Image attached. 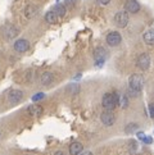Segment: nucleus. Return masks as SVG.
<instances>
[{
  "instance_id": "f257e3e1",
  "label": "nucleus",
  "mask_w": 154,
  "mask_h": 155,
  "mask_svg": "<svg viewBox=\"0 0 154 155\" xmlns=\"http://www.w3.org/2000/svg\"><path fill=\"white\" fill-rule=\"evenodd\" d=\"M142 87H144V78L141 74L135 73L129 78V92L131 96L136 97L141 92Z\"/></svg>"
},
{
  "instance_id": "f03ea898",
  "label": "nucleus",
  "mask_w": 154,
  "mask_h": 155,
  "mask_svg": "<svg viewBox=\"0 0 154 155\" xmlns=\"http://www.w3.org/2000/svg\"><path fill=\"white\" fill-rule=\"evenodd\" d=\"M102 105L105 110H114L119 105V95L116 92L104 94V96L102 99Z\"/></svg>"
},
{
  "instance_id": "7ed1b4c3",
  "label": "nucleus",
  "mask_w": 154,
  "mask_h": 155,
  "mask_svg": "<svg viewBox=\"0 0 154 155\" xmlns=\"http://www.w3.org/2000/svg\"><path fill=\"white\" fill-rule=\"evenodd\" d=\"M129 13L126 12V10H119V12H117L114 14V23L117 27H119V28H125L126 26L129 25Z\"/></svg>"
},
{
  "instance_id": "20e7f679",
  "label": "nucleus",
  "mask_w": 154,
  "mask_h": 155,
  "mask_svg": "<svg viewBox=\"0 0 154 155\" xmlns=\"http://www.w3.org/2000/svg\"><path fill=\"white\" fill-rule=\"evenodd\" d=\"M150 55L146 54V53H142L140 54L139 57H137L136 59V67L140 68L141 71H148L150 67Z\"/></svg>"
},
{
  "instance_id": "39448f33",
  "label": "nucleus",
  "mask_w": 154,
  "mask_h": 155,
  "mask_svg": "<svg viewBox=\"0 0 154 155\" xmlns=\"http://www.w3.org/2000/svg\"><path fill=\"white\" fill-rule=\"evenodd\" d=\"M105 41H107L108 45H109V46H112V48L118 46L119 44L122 42V36H121L119 32H117V31H112V32H109V34L107 35Z\"/></svg>"
},
{
  "instance_id": "423d86ee",
  "label": "nucleus",
  "mask_w": 154,
  "mask_h": 155,
  "mask_svg": "<svg viewBox=\"0 0 154 155\" xmlns=\"http://www.w3.org/2000/svg\"><path fill=\"white\" fill-rule=\"evenodd\" d=\"M23 100V91L18 90V88H13L8 92V101L10 104H18Z\"/></svg>"
},
{
  "instance_id": "0eeeda50",
  "label": "nucleus",
  "mask_w": 154,
  "mask_h": 155,
  "mask_svg": "<svg viewBox=\"0 0 154 155\" xmlns=\"http://www.w3.org/2000/svg\"><path fill=\"white\" fill-rule=\"evenodd\" d=\"M107 50L104 49L103 46H98L95 48V50H94V59H95V64L96 65H102L104 62H105V59H107Z\"/></svg>"
},
{
  "instance_id": "6e6552de",
  "label": "nucleus",
  "mask_w": 154,
  "mask_h": 155,
  "mask_svg": "<svg viewBox=\"0 0 154 155\" xmlns=\"http://www.w3.org/2000/svg\"><path fill=\"white\" fill-rule=\"evenodd\" d=\"M100 120L105 126H113L116 122V115L113 113V110H104L100 114Z\"/></svg>"
},
{
  "instance_id": "1a4fd4ad",
  "label": "nucleus",
  "mask_w": 154,
  "mask_h": 155,
  "mask_svg": "<svg viewBox=\"0 0 154 155\" xmlns=\"http://www.w3.org/2000/svg\"><path fill=\"white\" fill-rule=\"evenodd\" d=\"M3 35L7 40H12L18 35V28L13 25H5L3 28Z\"/></svg>"
},
{
  "instance_id": "9d476101",
  "label": "nucleus",
  "mask_w": 154,
  "mask_h": 155,
  "mask_svg": "<svg viewBox=\"0 0 154 155\" xmlns=\"http://www.w3.org/2000/svg\"><path fill=\"white\" fill-rule=\"evenodd\" d=\"M13 48L17 53H26L30 49V42L27 41L26 38H18V40L14 42Z\"/></svg>"
},
{
  "instance_id": "9b49d317",
  "label": "nucleus",
  "mask_w": 154,
  "mask_h": 155,
  "mask_svg": "<svg viewBox=\"0 0 154 155\" xmlns=\"http://www.w3.org/2000/svg\"><path fill=\"white\" fill-rule=\"evenodd\" d=\"M125 10L127 13H131V14H135L140 10V4L137 0H126L125 3Z\"/></svg>"
},
{
  "instance_id": "f8f14e48",
  "label": "nucleus",
  "mask_w": 154,
  "mask_h": 155,
  "mask_svg": "<svg viewBox=\"0 0 154 155\" xmlns=\"http://www.w3.org/2000/svg\"><path fill=\"white\" fill-rule=\"evenodd\" d=\"M68 150H69V154L71 155H80L82 153V150H84V146H82V143L79 142V141H73L69 145Z\"/></svg>"
},
{
  "instance_id": "ddd939ff",
  "label": "nucleus",
  "mask_w": 154,
  "mask_h": 155,
  "mask_svg": "<svg viewBox=\"0 0 154 155\" xmlns=\"http://www.w3.org/2000/svg\"><path fill=\"white\" fill-rule=\"evenodd\" d=\"M44 18H45L46 23H49V25H55V23H58V21H59V15L52 9V10H49V12L45 13V17H44Z\"/></svg>"
},
{
  "instance_id": "4468645a",
  "label": "nucleus",
  "mask_w": 154,
  "mask_h": 155,
  "mask_svg": "<svg viewBox=\"0 0 154 155\" xmlns=\"http://www.w3.org/2000/svg\"><path fill=\"white\" fill-rule=\"evenodd\" d=\"M53 81H54V74L52 73V72H44V73L41 74V77H40V82L44 86L52 85Z\"/></svg>"
},
{
  "instance_id": "2eb2a0df",
  "label": "nucleus",
  "mask_w": 154,
  "mask_h": 155,
  "mask_svg": "<svg viewBox=\"0 0 154 155\" xmlns=\"http://www.w3.org/2000/svg\"><path fill=\"white\" fill-rule=\"evenodd\" d=\"M142 40L146 45H150V46H154V30H148L144 32L142 35Z\"/></svg>"
},
{
  "instance_id": "dca6fc26",
  "label": "nucleus",
  "mask_w": 154,
  "mask_h": 155,
  "mask_svg": "<svg viewBox=\"0 0 154 155\" xmlns=\"http://www.w3.org/2000/svg\"><path fill=\"white\" fill-rule=\"evenodd\" d=\"M27 112H28V114L31 117H40L44 110L40 105H30L28 109H27Z\"/></svg>"
},
{
  "instance_id": "f3484780",
  "label": "nucleus",
  "mask_w": 154,
  "mask_h": 155,
  "mask_svg": "<svg viewBox=\"0 0 154 155\" xmlns=\"http://www.w3.org/2000/svg\"><path fill=\"white\" fill-rule=\"evenodd\" d=\"M36 13H37V8L35 7V5H28V7L26 8V12H25V14H26V17H27V18L35 17Z\"/></svg>"
},
{
  "instance_id": "a211bd4d",
  "label": "nucleus",
  "mask_w": 154,
  "mask_h": 155,
  "mask_svg": "<svg viewBox=\"0 0 154 155\" xmlns=\"http://www.w3.org/2000/svg\"><path fill=\"white\" fill-rule=\"evenodd\" d=\"M54 12H55L58 15H59V18H62V17H64L65 15V13H67V10H65V7L64 5H62V4H57L55 7H54Z\"/></svg>"
},
{
  "instance_id": "6ab92c4d",
  "label": "nucleus",
  "mask_w": 154,
  "mask_h": 155,
  "mask_svg": "<svg viewBox=\"0 0 154 155\" xmlns=\"http://www.w3.org/2000/svg\"><path fill=\"white\" fill-rule=\"evenodd\" d=\"M137 128H139V126H137L136 123H129L127 126H126L125 132L126 134H129V135H131V134H134V132H136Z\"/></svg>"
},
{
  "instance_id": "aec40b11",
  "label": "nucleus",
  "mask_w": 154,
  "mask_h": 155,
  "mask_svg": "<svg viewBox=\"0 0 154 155\" xmlns=\"http://www.w3.org/2000/svg\"><path fill=\"white\" fill-rule=\"evenodd\" d=\"M137 137H139V140H141L144 143H153V138L150 136H146L145 134H142V132H139V134H137Z\"/></svg>"
},
{
  "instance_id": "412c9836",
  "label": "nucleus",
  "mask_w": 154,
  "mask_h": 155,
  "mask_svg": "<svg viewBox=\"0 0 154 155\" xmlns=\"http://www.w3.org/2000/svg\"><path fill=\"white\" fill-rule=\"evenodd\" d=\"M119 105L122 107L123 109H126L129 107V96L127 95H119Z\"/></svg>"
},
{
  "instance_id": "4be33fe9",
  "label": "nucleus",
  "mask_w": 154,
  "mask_h": 155,
  "mask_svg": "<svg viewBox=\"0 0 154 155\" xmlns=\"http://www.w3.org/2000/svg\"><path fill=\"white\" fill-rule=\"evenodd\" d=\"M45 97V94L44 92H38V94H35L34 97H32V100L34 101H37V100H42V99Z\"/></svg>"
},
{
  "instance_id": "5701e85b",
  "label": "nucleus",
  "mask_w": 154,
  "mask_h": 155,
  "mask_svg": "<svg viewBox=\"0 0 154 155\" xmlns=\"http://www.w3.org/2000/svg\"><path fill=\"white\" fill-rule=\"evenodd\" d=\"M137 143H136V141H130V150L132 151V153H136L137 151Z\"/></svg>"
},
{
  "instance_id": "b1692460",
  "label": "nucleus",
  "mask_w": 154,
  "mask_h": 155,
  "mask_svg": "<svg viewBox=\"0 0 154 155\" xmlns=\"http://www.w3.org/2000/svg\"><path fill=\"white\" fill-rule=\"evenodd\" d=\"M148 110H149L150 118L154 119V103H150V104H149V107H148Z\"/></svg>"
},
{
  "instance_id": "393cba45",
  "label": "nucleus",
  "mask_w": 154,
  "mask_h": 155,
  "mask_svg": "<svg viewBox=\"0 0 154 155\" xmlns=\"http://www.w3.org/2000/svg\"><path fill=\"white\" fill-rule=\"evenodd\" d=\"M54 155H65V153L63 150H57L55 153H54Z\"/></svg>"
},
{
  "instance_id": "a878e982",
  "label": "nucleus",
  "mask_w": 154,
  "mask_h": 155,
  "mask_svg": "<svg viewBox=\"0 0 154 155\" xmlns=\"http://www.w3.org/2000/svg\"><path fill=\"white\" fill-rule=\"evenodd\" d=\"M98 2L100 3V4H103V5H107L109 2H111V0H98Z\"/></svg>"
},
{
  "instance_id": "bb28decb",
  "label": "nucleus",
  "mask_w": 154,
  "mask_h": 155,
  "mask_svg": "<svg viewBox=\"0 0 154 155\" xmlns=\"http://www.w3.org/2000/svg\"><path fill=\"white\" fill-rule=\"evenodd\" d=\"M81 155H94L91 151H84V153H81Z\"/></svg>"
},
{
  "instance_id": "cd10ccee",
  "label": "nucleus",
  "mask_w": 154,
  "mask_h": 155,
  "mask_svg": "<svg viewBox=\"0 0 154 155\" xmlns=\"http://www.w3.org/2000/svg\"><path fill=\"white\" fill-rule=\"evenodd\" d=\"M58 2H59V0H58Z\"/></svg>"
},
{
  "instance_id": "c85d7f7f",
  "label": "nucleus",
  "mask_w": 154,
  "mask_h": 155,
  "mask_svg": "<svg viewBox=\"0 0 154 155\" xmlns=\"http://www.w3.org/2000/svg\"><path fill=\"white\" fill-rule=\"evenodd\" d=\"M0 135H2V134H0Z\"/></svg>"
}]
</instances>
